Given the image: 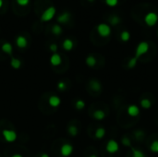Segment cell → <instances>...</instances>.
Masks as SVG:
<instances>
[{
  "label": "cell",
  "instance_id": "obj_1",
  "mask_svg": "<svg viewBox=\"0 0 158 157\" xmlns=\"http://www.w3.org/2000/svg\"><path fill=\"white\" fill-rule=\"evenodd\" d=\"M149 48H150V45L148 42H140L136 47L134 57L139 59L142 55H145L149 51Z\"/></svg>",
  "mask_w": 158,
  "mask_h": 157
},
{
  "label": "cell",
  "instance_id": "obj_2",
  "mask_svg": "<svg viewBox=\"0 0 158 157\" xmlns=\"http://www.w3.org/2000/svg\"><path fill=\"white\" fill-rule=\"evenodd\" d=\"M56 12H57V10H56V8H55V7L52 6V7L47 8V9L43 12V14H42V16H41V22H50V21L55 17Z\"/></svg>",
  "mask_w": 158,
  "mask_h": 157
},
{
  "label": "cell",
  "instance_id": "obj_3",
  "mask_svg": "<svg viewBox=\"0 0 158 157\" xmlns=\"http://www.w3.org/2000/svg\"><path fill=\"white\" fill-rule=\"evenodd\" d=\"M96 29L98 34L102 37H108L111 34V27L106 23H100Z\"/></svg>",
  "mask_w": 158,
  "mask_h": 157
},
{
  "label": "cell",
  "instance_id": "obj_4",
  "mask_svg": "<svg viewBox=\"0 0 158 157\" xmlns=\"http://www.w3.org/2000/svg\"><path fill=\"white\" fill-rule=\"evenodd\" d=\"M144 22L146 23L147 26L149 27H152L154 26L157 22H158V15L155 12H149L145 15L144 17Z\"/></svg>",
  "mask_w": 158,
  "mask_h": 157
},
{
  "label": "cell",
  "instance_id": "obj_5",
  "mask_svg": "<svg viewBox=\"0 0 158 157\" xmlns=\"http://www.w3.org/2000/svg\"><path fill=\"white\" fill-rule=\"evenodd\" d=\"M3 138L8 142H14L17 139V132L13 129H3Z\"/></svg>",
  "mask_w": 158,
  "mask_h": 157
},
{
  "label": "cell",
  "instance_id": "obj_6",
  "mask_svg": "<svg viewBox=\"0 0 158 157\" xmlns=\"http://www.w3.org/2000/svg\"><path fill=\"white\" fill-rule=\"evenodd\" d=\"M105 149L109 153H116L119 151V144L115 139H110L106 143Z\"/></svg>",
  "mask_w": 158,
  "mask_h": 157
},
{
  "label": "cell",
  "instance_id": "obj_7",
  "mask_svg": "<svg viewBox=\"0 0 158 157\" xmlns=\"http://www.w3.org/2000/svg\"><path fill=\"white\" fill-rule=\"evenodd\" d=\"M73 152V146L70 143H64L60 148V153L64 157H69Z\"/></svg>",
  "mask_w": 158,
  "mask_h": 157
},
{
  "label": "cell",
  "instance_id": "obj_8",
  "mask_svg": "<svg viewBox=\"0 0 158 157\" xmlns=\"http://www.w3.org/2000/svg\"><path fill=\"white\" fill-rule=\"evenodd\" d=\"M48 104L51 107L57 108L61 104V99L57 95H51L48 99Z\"/></svg>",
  "mask_w": 158,
  "mask_h": 157
},
{
  "label": "cell",
  "instance_id": "obj_9",
  "mask_svg": "<svg viewBox=\"0 0 158 157\" xmlns=\"http://www.w3.org/2000/svg\"><path fill=\"white\" fill-rule=\"evenodd\" d=\"M70 17H71V14H70L69 12L65 11V12H63L62 14H60V15L57 17V21L58 23L65 24V23H67V22H69Z\"/></svg>",
  "mask_w": 158,
  "mask_h": 157
},
{
  "label": "cell",
  "instance_id": "obj_10",
  "mask_svg": "<svg viewBox=\"0 0 158 157\" xmlns=\"http://www.w3.org/2000/svg\"><path fill=\"white\" fill-rule=\"evenodd\" d=\"M16 45H17V46H18L19 48L23 49V48L27 47V45H28V41H27V39H26L23 35H19V36L17 37V39H16Z\"/></svg>",
  "mask_w": 158,
  "mask_h": 157
},
{
  "label": "cell",
  "instance_id": "obj_11",
  "mask_svg": "<svg viewBox=\"0 0 158 157\" xmlns=\"http://www.w3.org/2000/svg\"><path fill=\"white\" fill-rule=\"evenodd\" d=\"M62 63V58L60 57V55H58L57 53L53 54L50 57V64L54 67H57Z\"/></svg>",
  "mask_w": 158,
  "mask_h": 157
},
{
  "label": "cell",
  "instance_id": "obj_12",
  "mask_svg": "<svg viewBox=\"0 0 158 157\" xmlns=\"http://www.w3.org/2000/svg\"><path fill=\"white\" fill-rule=\"evenodd\" d=\"M127 112H128V115L130 116H137L140 115V108L135 105V104H131L128 107L127 109Z\"/></svg>",
  "mask_w": 158,
  "mask_h": 157
},
{
  "label": "cell",
  "instance_id": "obj_13",
  "mask_svg": "<svg viewBox=\"0 0 158 157\" xmlns=\"http://www.w3.org/2000/svg\"><path fill=\"white\" fill-rule=\"evenodd\" d=\"M1 50L7 54V55H10L11 56L12 55V52H13V47H12V45L10 43H4L1 46Z\"/></svg>",
  "mask_w": 158,
  "mask_h": 157
},
{
  "label": "cell",
  "instance_id": "obj_14",
  "mask_svg": "<svg viewBox=\"0 0 158 157\" xmlns=\"http://www.w3.org/2000/svg\"><path fill=\"white\" fill-rule=\"evenodd\" d=\"M73 46H74V44H73L72 40H70V39H65L62 44V47L66 51H71L73 49Z\"/></svg>",
  "mask_w": 158,
  "mask_h": 157
},
{
  "label": "cell",
  "instance_id": "obj_15",
  "mask_svg": "<svg viewBox=\"0 0 158 157\" xmlns=\"http://www.w3.org/2000/svg\"><path fill=\"white\" fill-rule=\"evenodd\" d=\"M90 86H91V88L93 90V91H95V92H99V91H101V89H102V85H101V83H100V81L99 80H91V81H90Z\"/></svg>",
  "mask_w": 158,
  "mask_h": 157
},
{
  "label": "cell",
  "instance_id": "obj_16",
  "mask_svg": "<svg viewBox=\"0 0 158 157\" xmlns=\"http://www.w3.org/2000/svg\"><path fill=\"white\" fill-rule=\"evenodd\" d=\"M93 117L96 119V120H99V121H101V120H104L105 119V113L103 111V110H101V109H98V110H95L94 112H93Z\"/></svg>",
  "mask_w": 158,
  "mask_h": 157
},
{
  "label": "cell",
  "instance_id": "obj_17",
  "mask_svg": "<svg viewBox=\"0 0 158 157\" xmlns=\"http://www.w3.org/2000/svg\"><path fill=\"white\" fill-rule=\"evenodd\" d=\"M85 62H86V65L90 68H93L96 63H97V60L96 58L93 57V56H88L85 59Z\"/></svg>",
  "mask_w": 158,
  "mask_h": 157
},
{
  "label": "cell",
  "instance_id": "obj_18",
  "mask_svg": "<svg viewBox=\"0 0 158 157\" xmlns=\"http://www.w3.org/2000/svg\"><path fill=\"white\" fill-rule=\"evenodd\" d=\"M108 22L112 26H116V25H117V24H119L121 22V19L117 15H112V16L109 17Z\"/></svg>",
  "mask_w": 158,
  "mask_h": 157
},
{
  "label": "cell",
  "instance_id": "obj_19",
  "mask_svg": "<svg viewBox=\"0 0 158 157\" xmlns=\"http://www.w3.org/2000/svg\"><path fill=\"white\" fill-rule=\"evenodd\" d=\"M10 65L14 69H19L22 67V61L19 58L16 57H11V61H10Z\"/></svg>",
  "mask_w": 158,
  "mask_h": 157
},
{
  "label": "cell",
  "instance_id": "obj_20",
  "mask_svg": "<svg viewBox=\"0 0 158 157\" xmlns=\"http://www.w3.org/2000/svg\"><path fill=\"white\" fill-rule=\"evenodd\" d=\"M94 136L96 139H103L105 136V129L104 128H98L96 130H95V133H94Z\"/></svg>",
  "mask_w": 158,
  "mask_h": 157
},
{
  "label": "cell",
  "instance_id": "obj_21",
  "mask_svg": "<svg viewBox=\"0 0 158 157\" xmlns=\"http://www.w3.org/2000/svg\"><path fill=\"white\" fill-rule=\"evenodd\" d=\"M52 33H53L55 35L58 36V35H61V34H62V33H63V29H62V27H61L60 25H58V24H55V25L53 26V28H52Z\"/></svg>",
  "mask_w": 158,
  "mask_h": 157
},
{
  "label": "cell",
  "instance_id": "obj_22",
  "mask_svg": "<svg viewBox=\"0 0 158 157\" xmlns=\"http://www.w3.org/2000/svg\"><path fill=\"white\" fill-rule=\"evenodd\" d=\"M140 104V106H141L142 108H144V109H149V108L152 107V103H151V101H150L149 99H146V98L141 99Z\"/></svg>",
  "mask_w": 158,
  "mask_h": 157
},
{
  "label": "cell",
  "instance_id": "obj_23",
  "mask_svg": "<svg viewBox=\"0 0 158 157\" xmlns=\"http://www.w3.org/2000/svg\"><path fill=\"white\" fill-rule=\"evenodd\" d=\"M68 131H69V135L72 136V137H76V136L78 135V133H79L78 128H77L76 126H74V125L69 126V127L68 128Z\"/></svg>",
  "mask_w": 158,
  "mask_h": 157
},
{
  "label": "cell",
  "instance_id": "obj_24",
  "mask_svg": "<svg viewBox=\"0 0 158 157\" xmlns=\"http://www.w3.org/2000/svg\"><path fill=\"white\" fill-rule=\"evenodd\" d=\"M130 39V33L128 31H123L120 33V40L124 43H127Z\"/></svg>",
  "mask_w": 158,
  "mask_h": 157
},
{
  "label": "cell",
  "instance_id": "obj_25",
  "mask_svg": "<svg viewBox=\"0 0 158 157\" xmlns=\"http://www.w3.org/2000/svg\"><path fill=\"white\" fill-rule=\"evenodd\" d=\"M131 151H132V157H146L141 151L137 150L133 147H131Z\"/></svg>",
  "mask_w": 158,
  "mask_h": 157
},
{
  "label": "cell",
  "instance_id": "obj_26",
  "mask_svg": "<svg viewBox=\"0 0 158 157\" xmlns=\"http://www.w3.org/2000/svg\"><path fill=\"white\" fill-rule=\"evenodd\" d=\"M138 58H136L135 57H133L131 59H129V61L128 62V65H127V67L128 68V69H134L135 67H136V65H137V63H138Z\"/></svg>",
  "mask_w": 158,
  "mask_h": 157
},
{
  "label": "cell",
  "instance_id": "obj_27",
  "mask_svg": "<svg viewBox=\"0 0 158 157\" xmlns=\"http://www.w3.org/2000/svg\"><path fill=\"white\" fill-rule=\"evenodd\" d=\"M75 107H76V109H78V110H82V109L85 107V102L82 101V100H78V101H76V103H75Z\"/></svg>",
  "mask_w": 158,
  "mask_h": 157
},
{
  "label": "cell",
  "instance_id": "obj_28",
  "mask_svg": "<svg viewBox=\"0 0 158 157\" xmlns=\"http://www.w3.org/2000/svg\"><path fill=\"white\" fill-rule=\"evenodd\" d=\"M150 150H151V151H152V152H154V153H157V152H158V140H154V141L151 144Z\"/></svg>",
  "mask_w": 158,
  "mask_h": 157
},
{
  "label": "cell",
  "instance_id": "obj_29",
  "mask_svg": "<svg viewBox=\"0 0 158 157\" xmlns=\"http://www.w3.org/2000/svg\"><path fill=\"white\" fill-rule=\"evenodd\" d=\"M121 142H122V144L124 145V146H126V147H131V142H130V139L128 138V137H123L122 139H121Z\"/></svg>",
  "mask_w": 158,
  "mask_h": 157
},
{
  "label": "cell",
  "instance_id": "obj_30",
  "mask_svg": "<svg viewBox=\"0 0 158 157\" xmlns=\"http://www.w3.org/2000/svg\"><path fill=\"white\" fill-rule=\"evenodd\" d=\"M105 4L108 7H116L118 4V0H105Z\"/></svg>",
  "mask_w": 158,
  "mask_h": 157
},
{
  "label": "cell",
  "instance_id": "obj_31",
  "mask_svg": "<svg viewBox=\"0 0 158 157\" xmlns=\"http://www.w3.org/2000/svg\"><path fill=\"white\" fill-rule=\"evenodd\" d=\"M66 87H67V85H66V83L64 81H62V80L61 81H58V83H57V89L59 91H61V92L65 91Z\"/></svg>",
  "mask_w": 158,
  "mask_h": 157
},
{
  "label": "cell",
  "instance_id": "obj_32",
  "mask_svg": "<svg viewBox=\"0 0 158 157\" xmlns=\"http://www.w3.org/2000/svg\"><path fill=\"white\" fill-rule=\"evenodd\" d=\"M134 136H135L138 139H140L143 138L144 133H143L142 131H140V130H137V131H134Z\"/></svg>",
  "mask_w": 158,
  "mask_h": 157
},
{
  "label": "cell",
  "instance_id": "obj_33",
  "mask_svg": "<svg viewBox=\"0 0 158 157\" xmlns=\"http://www.w3.org/2000/svg\"><path fill=\"white\" fill-rule=\"evenodd\" d=\"M16 1L20 6H22V7H25L30 3V0H16Z\"/></svg>",
  "mask_w": 158,
  "mask_h": 157
},
{
  "label": "cell",
  "instance_id": "obj_34",
  "mask_svg": "<svg viewBox=\"0 0 158 157\" xmlns=\"http://www.w3.org/2000/svg\"><path fill=\"white\" fill-rule=\"evenodd\" d=\"M49 49H50V51H52L54 54H56L57 51V45L56 44H52V45L49 46Z\"/></svg>",
  "mask_w": 158,
  "mask_h": 157
},
{
  "label": "cell",
  "instance_id": "obj_35",
  "mask_svg": "<svg viewBox=\"0 0 158 157\" xmlns=\"http://www.w3.org/2000/svg\"><path fill=\"white\" fill-rule=\"evenodd\" d=\"M11 157H23L21 153H14Z\"/></svg>",
  "mask_w": 158,
  "mask_h": 157
},
{
  "label": "cell",
  "instance_id": "obj_36",
  "mask_svg": "<svg viewBox=\"0 0 158 157\" xmlns=\"http://www.w3.org/2000/svg\"><path fill=\"white\" fill-rule=\"evenodd\" d=\"M41 157H50L47 153H43L42 155H41Z\"/></svg>",
  "mask_w": 158,
  "mask_h": 157
},
{
  "label": "cell",
  "instance_id": "obj_37",
  "mask_svg": "<svg viewBox=\"0 0 158 157\" xmlns=\"http://www.w3.org/2000/svg\"><path fill=\"white\" fill-rule=\"evenodd\" d=\"M2 6H3V0H0V9L2 8Z\"/></svg>",
  "mask_w": 158,
  "mask_h": 157
},
{
  "label": "cell",
  "instance_id": "obj_38",
  "mask_svg": "<svg viewBox=\"0 0 158 157\" xmlns=\"http://www.w3.org/2000/svg\"><path fill=\"white\" fill-rule=\"evenodd\" d=\"M89 157H97V155H96V154H92V155H90Z\"/></svg>",
  "mask_w": 158,
  "mask_h": 157
},
{
  "label": "cell",
  "instance_id": "obj_39",
  "mask_svg": "<svg viewBox=\"0 0 158 157\" xmlns=\"http://www.w3.org/2000/svg\"><path fill=\"white\" fill-rule=\"evenodd\" d=\"M87 1H89V2H93L94 0H87Z\"/></svg>",
  "mask_w": 158,
  "mask_h": 157
},
{
  "label": "cell",
  "instance_id": "obj_40",
  "mask_svg": "<svg viewBox=\"0 0 158 157\" xmlns=\"http://www.w3.org/2000/svg\"><path fill=\"white\" fill-rule=\"evenodd\" d=\"M157 36H158V31H157Z\"/></svg>",
  "mask_w": 158,
  "mask_h": 157
}]
</instances>
